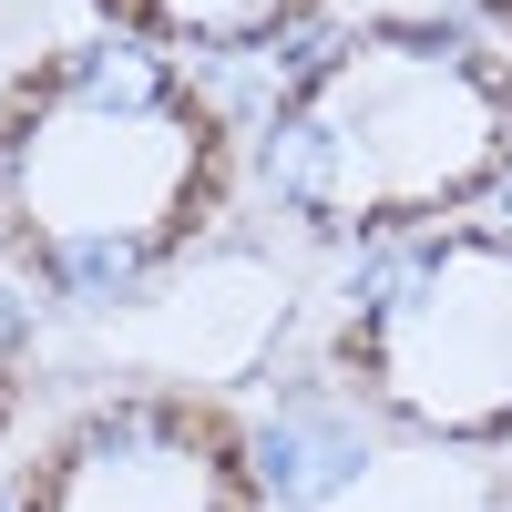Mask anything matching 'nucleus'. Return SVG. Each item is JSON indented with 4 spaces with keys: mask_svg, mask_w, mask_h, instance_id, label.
I'll list each match as a JSON object with an SVG mask.
<instances>
[{
    "mask_svg": "<svg viewBox=\"0 0 512 512\" xmlns=\"http://www.w3.org/2000/svg\"><path fill=\"white\" fill-rule=\"evenodd\" d=\"M461 11H472V31H492L502 52H512V0H461Z\"/></svg>",
    "mask_w": 512,
    "mask_h": 512,
    "instance_id": "obj_7",
    "label": "nucleus"
},
{
    "mask_svg": "<svg viewBox=\"0 0 512 512\" xmlns=\"http://www.w3.org/2000/svg\"><path fill=\"white\" fill-rule=\"evenodd\" d=\"M82 11H93V31L144 41L164 62H267V52H308L338 0H82Z\"/></svg>",
    "mask_w": 512,
    "mask_h": 512,
    "instance_id": "obj_5",
    "label": "nucleus"
},
{
    "mask_svg": "<svg viewBox=\"0 0 512 512\" xmlns=\"http://www.w3.org/2000/svg\"><path fill=\"white\" fill-rule=\"evenodd\" d=\"M256 205L308 246H390L512 185V52L451 11H369L287 62L246 134Z\"/></svg>",
    "mask_w": 512,
    "mask_h": 512,
    "instance_id": "obj_2",
    "label": "nucleus"
},
{
    "mask_svg": "<svg viewBox=\"0 0 512 512\" xmlns=\"http://www.w3.org/2000/svg\"><path fill=\"white\" fill-rule=\"evenodd\" d=\"M246 195L236 113L195 62L72 31L0 72V277L41 308H134Z\"/></svg>",
    "mask_w": 512,
    "mask_h": 512,
    "instance_id": "obj_1",
    "label": "nucleus"
},
{
    "mask_svg": "<svg viewBox=\"0 0 512 512\" xmlns=\"http://www.w3.org/2000/svg\"><path fill=\"white\" fill-rule=\"evenodd\" d=\"M31 359H41V328H31V297L0 277V441H11V420L31 400Z\"/></svg>",
    "mask_w": 512,
    "mask_h": 512,
    "instance_id": "obj_6",
    "label": "nucleus"
},
{
    "mask_svg": "<svg viewBox=\"0 0 512 512\" xmlns=\"http://www.w3.org/2000/svg\"><path fill=\"white\" fill-rule=\"evenodd\" d=\"M11 512H267V461L205 379H113L21 451Z\"/></svg>",
    "mask_w": 512,
    "mask_h": 512,
    "instance_id": "obj_4",
    "label": "nucleus"
},
{
    "mask_svg": "<svg viewBox=\"0 0 512 512\" xmlns=\"http://www.w3.org/2000/svg\"><path fill=\"white\" fill-rule=\"evenodd\" d=\"M318 359L359 420L420 451H512V226L451 216L369 246Z\"/></svg>",
    "mask_w": 512,
    "mask_h": 512,
    "instance_id": "obj_3",
    "label": "nucleus"
}]
</instances>
